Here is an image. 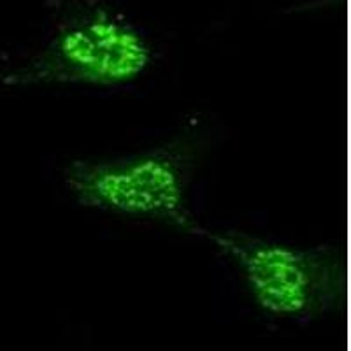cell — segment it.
<instances>
[{
  "instance_id": "obj_1",
  "label": "cell",
  "mask_w": 351,
  "mask_h": 351,
  "mask_svg": "<svg viewBox=\"0 0 351 351\" xmlns=\"http://www.w3.org/2000/svg\"><path fill=\"white\" fill-rule=\"evenodd\" d=\"M206 236L239 271L253 302L278 318H309L335 304L343 290V262L330 250H304L244 232Z\"/></svg>"
},
{
  "instance_id": "obj_2",
  "label": "cell",
  "mask_w": 351,
  "mask_h": 351,
  "mask_svg": "<svg viewBox=\"0 0 351 351\" xmlns=\"http://www.w3.org/2000/svg\"><path fill=\"white\" fill-rule=\"evenodd\" d=\"M64 181L83 208L162 221L186 232L200 228L188 208L186 164L167 149L74 160L65 169Z\"/></svg>"
},
{
  "instance_id": "obj_3",
  "label": "cell",
  "mask_w": 351,
  "mask_h": 351,
  "mask_svg": "<svg viewBox=\"0 0 351 351\" xmlns=\"http://www.w3.org/2000/svg\"><path fill=\"white\" fill-rule=\"evenodd\" d=\"M153 49L146 37L108 12L62 28L28 67L9 74L12 84L121 86L146 72Z\"/></svg>"
}]
</instances>
